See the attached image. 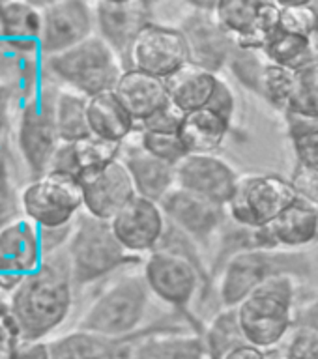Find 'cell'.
I'll use <instances>...</instances> for the list:
<instances>
[{
	"label": "cell",
	"instance_id": "cell-1",
	"mask_svg": "<svg viewBox=\"0 0 318 359\" xmlns=\"http://www.w3.org/2000/svg\"><path fill=\"white\" fill-rule=\"evenodd\" d=\"M73 302V277L67 252L60 251L44 262L11 292L10 311L22 341H41L69 314Z\"/></svg>",
	"mask_w": 318,
	"mask_h": 359
},
{
	"label": "cell",
	"instance_id": "cell-2",
	"mask_svg": "<svg viewBox=\"0 0 318 359\" xmlns=\"http://www.w3.org/2000/svg\"><path fill=\"white\" fill-rule=\"evenodd\" d=\"M296 277L277 273L236 305L246 342L270 352L286 341L296 327Z\"/></svg>",
	"mask_w": 318,
	"mask_h": 359
},
{
	"label": "cell",
	"instance_id": "cell-3",
	"mask_svg": "<svg viewBox=\"0 0 318 359\" xmlns=\"http://www.w3.org/2000/svg\"><path fill=\"white\" fill-rule=\"evenodd\" d=\"M313 264L302 251L291 249H240L227 257L218 269V296L221 307H236L264 280L277 273L307 277Z\"/></svg>",
	"mask_w": 318,
	"mask_h": 359
},
{
	"label": "cell",
	"instance_id": "cell-4",
	"mask_svg": "<svg viewBox=\"0 0 318 359\" xmlns=\"http://www.w3.org/2000/svg\"><path fill=\"white\" fill-rule=\"evenodd\" d=\"M152 292L140 275H126L95 297L79 322V330L120 341L137 331L150 309Z\"/></svg>",
	"mask_w": 318,
	"mask_h": 359
},
{
	"label": "cell",
	"instance_id": "cell-5",
	"mask_svg": "<svg viewBox=\"0 0 318 359\" xmlns=\"http://www.w3.org/2000/svg\"><path fill=\"white\" fill-rule=\"evenodd\" d=\"M47 69L69 90L92 97L114 90L126 66L111 45L94 34L72 49L49 56Z\"/></svg>",
	"mask_w": 318,
	"mask_h": 359
},
{
	"label": "cell",
	"instance_id": "cell-6",
	"mask_svg": "<svg viewBox=\"0 0 318 359\" xmlns=\"http://www.w3.org/2000/svg\"><path fill=\"white\" fill-rule=\"evenodd\" d=\"M66 252L73 285L77 286L103 279L133 257L118 241L109 221L92 217L88 213L79 217Z\"/></svg>",
	"mask_w": 318,
	"mask_h": 359
},
{
	"label": "cell",
	"instance_id": "cell-7",
	"mask_svg": "<svg viewBox=\"0 0 318 359\" xmlns=\"http://www.w3.org/2000/svg\"><path fill=\"white\" fill-rule=\"evenodd\" d=\"M296 198L292 180L279 174H244L227 204V215L236 226L258 229L279 217Z\"/></svg>",
	"mask_w": 318,
	"mask_h": 359
},
{
	"label": "cell",
	"instance_id": "cell-8",
	"mask_svg": "<svg viewBox=\"0 0 318 359\" xmlns=\"http://www.w3.org/2000/svg\"><path fill=\"white\" fill-rule=\"evenodd\" d=\"M143 277L152 296L171 307L185 311L201 286L208 285V271L180 252L156 249L146 255Z\"/></svg>",
	"mask_w": 318,
	"mask_h": 359
},
{
	"label": "cell",
	"instance_id": "cell-9",
	"mask_svg": "<svg viewBox=\"0 0 318 359\" xmlns=\"http://www.w3.org/2000/svg\"><path fill=\"white\" fill-rule=\"evenodd\" d=\"M21 208L27 219L39 229H58L73 223L83 210V189L79 180L45 172L34 178L21 193Z\"/></svg>",
	"mask_w": 318,
	"mask_h": 359
},
{
	"label": "cell",
	"instance_id": "cell-10",
	"mask_svg": "<svg viewBox=\"0 0 318 359\" xmlns=\"http://www.w3.org/2000/svg\"><path fill=\"white\" fill-rule=\"evenodd\" d=\"M56 95L58 92L38 90L22 109L17 140L34 178L49 170L51 159L62 144L55 120Z\"/></svg>",
	"mask_w": 318,
	"mask_h": 359
},
{
	"label": "cell",
	"instance_id": "cell-11",
	"mask_svg": "<svg viewBox=\"0 0 318 359\" xmlns=\"http://www.w3.org/2000/svg\"><path fill=\"white\" fill-rule=\"evenodd\" d=\"M185 64H190V49L182 30L154 21L140 30L131 45L126 69H139L167 81Z\"/></svg>",
	"mask_w": 318,
	"mask_h": 359
},
{
	"label": "cell",
	"instance_id": "cell-12",
	"mask_svg": "<svg viewBox=\"0 0 318 359\" xmlns=\"http://www.w3.org/2000/svg\"><path fill=\"white\" fill-rule=\"evenodd\" d=\"M190 6L191 10L178 25L187 41L190 62L221 75L234 50V41L213 17L216 2H191Z\"/></svg>",
	"mask_w": 318,
	"mask_h": 359
},
{
	"label": "cell",
	"instance_id": "cell-13",
	"mask_svg": "<svg viewBox=\"0 0 318 359\" xmlns=\"http://www.w3.org/2000/svg\"><path fill=\"white\" fill-rule=\"evenodd\" d=\"M39 50L47 58L72 49L95 34L94 4L83 0H60L41 4Z\"/></svg>",
	"mask_w": 318,
	"mask_h": 359
},
{
	"label": "cell",
	"instance_id": "cell-14",
	"mask_svg": "<svg viewBox=\"0 0 318 359\" xmlns=\"http://www.w3.org/2000/svg\"><path fill=\"white\" fill-rule=\"evenodd\" d=\"M45 258L39 226L30 219L19 217L0 230V288L15 290Z\"/></svg>",
	"mask_w": 318,
	"mask_h": 359
},
{
	"label": "cell",
	"instance_id": "cell-15",
	"mask_svg": "<svg viewBox=\"0 0 318 359\" xmlns=\"http://www.w3.org/2000/svg\"><path fill=\"white\" fill-rule=\"evenodd\" d=\"M176 187L225 206L234 195L240 174L218 154H185L176 165Z\"/></svg>",
	"mask_w": 318,
	"mask_h": 359
},
{
	"label": "cell",
	"instance_id": "cell-16",
	"mask_svg": "<svg viewBox=\"0 0 318 359\" xmlns=\"http://www.w3.org/2000/svg\"><path fill=\"white\" fill-rule=\"evenodd\" d=\"M109 223L129 255L156 251L168 226L161 204L140 195L133 196Z\"/></svg>",
	"mask_w": 318,
	"mask_h": 359
},
{
	"label": "cell",
	"instance_id": "cell-17",
	"mask_svg": "<svg viewBox=\"0 0 318 359\" xmlns=\"http://www.w3.org/2000/svg\"><path fill=\"white\" fill-rule=\"evenodd\" d=\"M95 34L122 58L124 66L128 62L131 45L140 30L154 22V8L145 0L128 2H95Z\"/></svg>",
	"mask_w": 318,
	"mask_h": 359
},
{
	"label": "cell",
	"instance_id": "cell-18",
	"mask_svg": "<svg viewBox=\"0 0 318 359\" xmlns=\"http://www.w3.org/2000/svg\"><path fill=\"white\" fill-rule=\"evenodd\" d=\"M159 204L168 223L190 236L199 245H206L212 236L223 226L225 219L229 217L225 206L182 187H174Z\"/></svg>",
	"mask_w": 318,
	"mask_h": 359
},
{
	"label": "cell",
	"instance_id": "cell-19",
	"mask_svg": "<svg viewBox=\"0 0 318 359\" xmlns=\"http://www.w3.org/2000/svg\"><path fill=\"white\" fill-rule=\"evenodd\" d=\"M83 189V206L88 215L103 221H111L133 196H137L133 180L122 159L84 174L79 180Z\"/></svg>",
	"mask_w": 318,
	"mask_h": 359
},
{
	"label": "cell",
	"instance_id": "cell-20",
	"mask_svg": "<svg viewBox=\"0 0 318 359\" xmlns=\"http://www.w3.org/2000/svg\"><path fill=\"white\" fill-rule=\"evenodd\" d=\"M112 92L137 123L168 103L167 81L139 69H124Z\"/></svg>",
	"mask_w": 318,
	"mask_h": 359
},
{
	"label": "cell",
	"instance_id": "cell-21",
	"mask_svg": "<svg viewBox=\"0 0 318 359\" xmlns=\"http://www.w3.org/2000/svg\"><path fill=\"white\" fill-rule=\"evenodd\" d=\"M122 161L133 180L137 195L161 202L176 187V168L157 159L139 144L122 151Z\"/></svg>",
	"mask_w": 318,
	"mask_h": 359
},
{
	"label": "cell",
	"instance_id": "cell-22",
	"mask_svg": "<svg viewBox=\"0 0 318 359\" xmlns=\"http://www.w3.org/2000/svg\"><path fill=\"white\" fill-rule=\"evenodd\" d=\"M270 234L277 249L298 251L300 247L317 241L318 208L298 193V198L268 224Z\"/></svg>",
	"mask_w": 318,
	"mask_h": 359
},
{
	"label": "cell",
	"instance_id": "cell-23",
	"mask_svg": "<svg viewBox=\"0 0 318 359\" xmlns=\"http://www.w3.org/2000/svg\"><path fill=\"white\" fill-rule=\"evenodd\" d=\"M86 120H88L90 135L98 139L124 144V140L139 129V123L126 111L114 92L92 95L86 103Z\"/></svg>",
	"mask_w": 318,
	"mask_h": 359
},
{
	"label": "cell",
	"instance_id": "cell-24",
	"mask_svg": "<svg viewBox=\"0 0 318 359\" xmlns=\"http://www.w3.org/2000/svg\"><path fill=\"white\" fill-rule=\"evenodd\" d=\"M218 79V73L190 62L167 79L168 101L184 114L204 109L216 90Z\"/></svg>",
	"mask_w": 318,
	"mask_h": 359
},
{
	"label": "cell",
	"instance_id": "cell-25",
	"mask_svg": "<svg viewBox=\"0 0 318 359\" xmlns=\"http://www.w3.org/2000/svg\"><path fill=\"white\" fill-rule=\"evenodd\" d=\"M229 131L230 122L204 107L185 114L178 135L187 154H216Z\"/></svg>",
	"mask_w": 318,
	"mask_h": 359
},
{
	"label": "cell",
	"instance_id": "cell-26",
	"mask_svg": "<svg viewBox=\"0 0 318 359\" xmlns=\"http://www.w3.org/2000/svg\"><path fill=\"white\" fill-rule=\"evenodd\" d=\"M41 22V6L32 2H0V30L13 47H39Z\"/></svg>",
	"mask_w": 318,
	"mask_h": 359
},
{
	"label": "cell",
	"instance_id": "cell-27",
	"mask_svg": "<svg viewBox=\"0 0 318 359\" xmlns=\"http://www.w3.org/2000/svg\"><path fill=\"white\" fill-rule=\"evenodd\" d=\"M51 359H120V342L92 331L75 330L49 342Z\"/></svg>",
	"mask_w": 318,
	"mask_h": 359
},
{
	"label": "cell",
	"instance_id": "cell-28",
	"mask_svg": "<svg viewBox=\"0 0 318 359\" xmlns=\"http://www.w3.org/2000/svg\"><path fill=\"white\" fill-rule=\"evenodd\" d=\"M135 359H208V353L202 335L159 333L135 350Z\"/></svg>",
	"mask_w": 318,
	"mask_h": 359
},
{
	"label": "cell",
	"instance_id": "cell-29",
	"mask_svg": "<svg viewBox=\"0 0 318 359\" xmlns=\"http://www.w3.org/2000/svg\"><path fill=\"white\" fill-rule=\"evenodd\" d=\"M266 60L286 69L298 72L302 67L318 62V36L305 38L298 34L279 30L263 49Z\"/></svg>",
	"mask_w": 318,
	"mask_h": 359
},
{
	"label": "cell",
	"instance_id": "cell-30",
	"mask_svg": "<svg viewBox=\"0 0 318 359\" xmlns=\"http://www.w3.org/2000/svg\"><path fill=\"white\" fill-rule=\"evenodd\" d=\"M88 97L73 90H62L56 95L55 120L62 142H77L90 137L86 120Z\"/></svg>",
	"mask_w": 318,
	"mask_h": 359
},
{
	"label": "cell",
	"instance_id": "cell-31",
	"mask_svg": "<svg viewBox=\"0 0 318 359\" xmlns=\"http://www.w3.org/2000/svg\"><path fill=\"white\" fill-rule=\"evenodd\" d=\"M208 359H223L232 348L246 342L241 335L236 307H221L213 314L210 324L202 333Z\"/></svg>",
	"mask_w": 318,
	"mask_h": 359
},
{
	"label": "cell",
	"instance_id": "cell-32",
	"mask_svg": "<svg viewBox=\"0 0 318 359\" xmlns=\"http://www.w3.org/2000/svg\"><path fill=\"white\" fill-rule=\"evenodd\" d=\"M258 6L260 0H221L216 2L213 17L234 45H241L251 36L257 22Z\"/></svg>",
	"mask_w": 318,
	"mask_h": 359
},
{
	"label": "cell",
	"instance_id": "cell-33",
	"mask_svg": "<svg viewBox=\"0 0 318 359\" xmlns=\"http://www.w3.org/2000/svg\"><path fill=\"white\" fill-rule=\"evenodd\" d=\"M72 146L73 159H75V165H77L79 180L83 178L84 174L95 172V170L105 168L107 165L122 159L124 144L98 139L94 135H90V137L83 140H77V142H72Z\"/></svg>",
	"mask_w": 318,
	"mask_h": 359
},
{
	"label": "cell",
	"instance_id": "cell-34",
	"mask_svg": "<svg viewBox=\"0 0 318 359\" xmlns=\"http://www.w3.org/2000/svg\"><path fill=\"white\" fill-rule=\"evenodd\" d=\"M268 66V60L263 50L241 49L234 45V50L229 58L227 69L240 81L246 88L260 95V84H263L264 69Z\"/></svg>",
	"mask_w": 318,
	"mask_h": 359
},
{
	"label": "cell",
	"instance_id": "cell-35",
	"mask_svg": "<svg viewBox=\"0 0 318 359\" xmlns=\"http://www.w3.org/2000/svg\"><path fill=\"white\" fill-rule=\"evenodd\" d=\"M286 112L318 118V62L296 72L294 90Z\"/></svg>",
	"mask_w": 318,
	"mask_h": 359
},
{
	"label": "cell",
	"instance_id": "cell-36",
	"mask_svg": "<svg viewBox=\"0 0 318 359\" xmlns=\"http://www.w3.org/2000/svg\"><path fill=\"white\" fill-rule=\"evenodd\" d=\"M294 79H296V72L268 62V66L264 69L263 84H260V95L274 109L285 114L291 103L292 90H294Z\"/></svg>",
	"mask_w": 318,
	"mask_h": 359
},
{
	"label": "cell",
	"instance_id": "cell-37",
	"mask_svg": "<svg viewBox=\"0 0 318 359\" xmlns=\"http://www.w3.org/2000/svg\"><path fill=\"white\" fill-rule=\"evenodd\" d=\"M281 30L305 38H317L318 8L309 2L281 4Z\"/></svg>",
	"mask_w": 318,
	"mask_h": 359
},
{
	"label": "cell",
	"instance_id": "cell-38",
	"mask_svg": "<svg viewBox=\"0 0 318 359\" xmlns=\"http://www.w3.org/2000/svg\"><path fill=\"white\" fill-rule=\"evenodd\" d=\"M137 131H139L137 144L161 161L176 167L182 161V157L187 154L178 133H159V131H145V129H137Z\"/></svg>",
	"mask_w": 318,
	"mask_h": 359
},
{
	"label": "cell",
	"instance_id": "cell-39",
	"mask_svg": "<svg viewBox=\"0 0 318 359\" xmlns=\"http://www.w3.org/2000/svg\"><path fill=\"white\" fill-rule=\"evenodd\" d=\"M21 210V195H17L15 187L11 184L6 159L0 156V230H4L8 224L17 221Z\"/></svg>",
	"mask_w": 318,
	"mask_h": 359
},
{
	"label": "cell",
	"instance_id": "cell-40",
	"mask_svg": "<svg viewBox=\"0 0 318 359\" xmlns=\"http://www.w3.org/2000/svg\"><path fill=\"white\" fill-rule=\"evenodd\" d=\"M283 352L289 359H318V331L296 325L286 337Z\"/></svg>",
	"mask_w": 318,
	"mask_h": 359
},
{
	"label": "cell",
	"instance_id": "cell-41",
	"mask_svg": "<svg viewBox=\"0 0 318 359\" xmlns=\"http://www.w3.org/2000/svg\"><path fill=\"white\" fill-rule=\"evenodd\" d=\"M184 112L178 107H174L171 101L161 107L152 116H148L145 122L139 123V129L145 131H159V133H178L180 126L184 122Z\"/></svg>",
	"mask_w": 318,
	"mask_h": 359
},
{
	"label": "cell",
	"instance_id": "cell-42",
	"mask_svg": "<svg viewBox=\"0 0 318 359\" xmlns=\"http://www.w3.org/2000/svg\"><path fill=\"white\" fill-rule=\"evenodd\" d=\"M206 109H210L212 112H216L218 116H221L227 122H232L236 112V94L232 86L227 83V79H223L219 75L218 84H216V90H213L212 97L208 101Z\"/></svg>",
	"mask_w": 318,
	"mask_h": 359
},
{
	"label": "cell",
	"instance_id": "cell-43",
	"mask_svg": "<svg viewBox=\"0 0 318 359\" xmlns=\"http://www.w3.org/2000/svg\"><path fill=\"white\" fill-rule=\"evenodd\" d=\"M22 342L21 331L15 318L10 311V305H0V353H4L6 359L15 352V348Z\"/></svg>",
	"mask_w": 318,
	"mask_h": 359
},
{
	"label": "cell",
	"instance_id": "cell-44",
	"mask_svg": "<svg viewBox=\"0 0 318 359\" xmlns=\"http://www.w3.org/2000/svg\"><path fill=\"white\" fill-rule=\"evenodd\" d=\"M298 167L318 172V131L302 139L292 140Z\"/></svg>",
	"mask_w": 318,
	"mask_h": 359
},
{
	"label": "cell",
	"instance_id": "cell-45",
	"mask_svg": "<svg viewBox=\"0 0 318 359\" xmlns=\"http://www.w3.org/2000/svg\"><path fill=\"white\" fill-rule=\"evenodd\" d=\"M291 180L294 187L298 189V193L305 196L307 201H311L318 208V172L298 167Z\"/></svg>",
	"mask_w": 318,
	"mask_h": 359
},
{
	"label": "cell",
	"instance_id": "cell-46",
	"mask_svg": "<svg viewBox=\"0 0 318 359\" xmlns=\"http://www.w3.org/2000/svg\"><path fill=\"white\" fill-rule=\"evenodd\" d=\"M286 131L291 135V140L302 139L307 135H313L318 131V118L303 116L296 112H285Z\"/></svg>",
	"mask_w": 318,
	"mask_h": 359
},
{
	"label": "cell",
	"instance_id": "cell-47",
	"mask_svg": "<svg viewBox=\"0 0 318 359\" xmlns=\"http://www.w3.org/2000/svg\"><path fill=\"white\" fill-rule=\"evenodd\" d=\"M8 359H51L49 342L22 341Z\"/></svg>",
	"mask_w": 318,
	"mask_h": 359
},
{
	"label": "cell",
	"instance_id": "cell-48",
	"mask_svg": "<svg viewBox=\"0 0 318 359\" xmlns=\"http://www.w3.org/2000/svg\"><path fill=\"white\" fill-rule=\"evenodd\" d=\"M223 359H270V353L258 346H253L249 342H241L227 352Z\"/></svg>",
	"mask_w": 318,
	"mask_h": 359
},
{
	"label": "cell",
	"instance_id": "cell-49",
	"mask_svg": "<svg viewBox=\"0 0 318 359\" xmlns=\"http://www.w3.org/2000/svg\"><path fill=\"white\" fill-rule=\"evenodd\" d=\"M6 123V94L0 90V133Z\"/></svg>",
	"mask_w": 318,
	"mask_h": 359
},
{
	"label": "cell",
	"instance_id": "cell-50",
	"mask_svg": "<svg viewBox=\"0 0 318 359\" xmlns=\"http://www.w3.org/2000/svg\"><path fill=\"white\" fill-rule=\"evenodd\" d=\"M270 359H289L285 352H272L270 353Z\"/></svg>",
	"mask_w": 318,
	"mask_h": 359
},
{
	"label": "cell",
	"instance_id": "cell-51",
	"mask_svg": "<svg viewBox=\"0 0 318 359\" xmlns=\"http://www.w3.org/2000/svg\"><path fill=\"white\" fill-rule=\"evenodd\" d=\"M317 241H318V238H317Z\"/></svg>",
	"mask_w": 318,
	"mask_h": 359
}]
</instances>
